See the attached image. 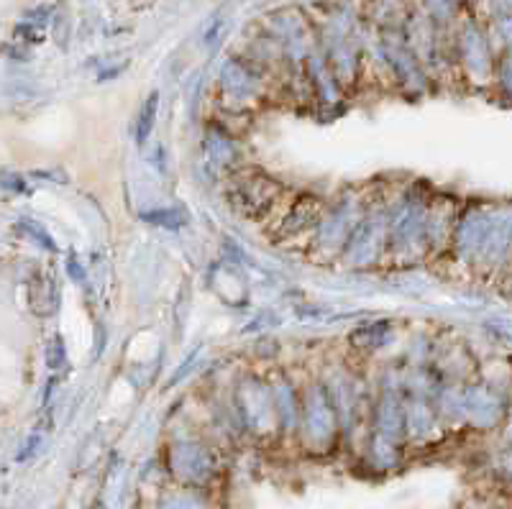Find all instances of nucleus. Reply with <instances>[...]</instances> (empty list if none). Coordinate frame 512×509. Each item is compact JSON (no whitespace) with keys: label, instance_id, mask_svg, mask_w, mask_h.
Returning a JSON list of instances; mask_svg holds the SVG:
<instances>
[{"label":"nucleus","instance_id":"1","mask_svg":"<svg viewBox=\"0 0 512 509\" xmlns=\"http://www.w3.org/2000/svg\"><path fill=\"white\" fill-rule=\"evenodd\" d=\"M157 108H159V93L154 90V93L146 98V103L141 105L139 118H136V141H139V144H144V141L149 139V134H152L154 123H157Z\"/></svg>","mask_w":512,"mask_h":509}]
</instances>
